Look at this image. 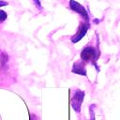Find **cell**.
I'll use <instances>...</instances> for the list:
<instances>
[{"instance_id": "10", "label": "cell", "mask_w": 120, "mask_h": 120, "mask_svg": "<svg viewBox=\"0 0 120 120\" xmlns=\"http://www.w3.org/2000/svg\"><path fill=\"white\" fill-rule=\"evenodd\" d=\"M8 2L5 1V0H0V8H3L5 6H8Z\"/></svg>"}, {"instance_id": "7", "label": "cell", "mask_w": 120, "mask_h": 120, "mask_svg": "<svg viewBox=\"0 0 120 120\" xmlns=\"http://www.w3.org/2000/svg\"><path fill=\"white\" fill-rule=\"evenodd\" d=\"M7 19H8V13L5 10L0 9V24L3 23L4 22H6Z\"/></svg>"}, {"instance_id": "6", "label": "cell", "mask_w": 120, "mask_h": 120, "mask_svg": "<svg viewBox=\"0 0 120 120\" xmlns=\"http://www.w3.org/2000/svg\"><path fill=\"white\" fill-rule=\"evenodd\" d=\"M95 108H96L95 104H91L89 106V115H90L89 120H95V111H94Z\"/></svg>"}, {"instance_id": "9", "label": "cell", "mask_w": 120, "mask_h": 120, "mask_svg": "<svg viewBox=\"0 0 120 120\" xmlns=\"http://www.w3.org/2000/svg\"><path fill=\"white\" fill-rule=\"evenodd\" d=\"M30 120H40V118H39V116H38L37 114L31 112V113H30Z\"/></svg>"}, {"instance_id": "8", "label": "cell", "mask_w": 120, "mask_h": 120, "mask_svg": "<svg viewBox=\"0 0 120 120\" xmlns=\"http://www.w3.org/2000/svg\"><path fill=\"white\" fill-rule=\"evenodd\" d=\"M32 2H33V4H34V6L39 10V11H41L43 8H42V5H41V2H40V0H32Z\"/></svg>"}, {"instance_id": "4", "label": "cell", "mask_w": 120, "mask_h": 120, "mask_svg": "<svg viewBox=\"0 0 120 120\" xmlns=\"http://www.w3.org/2000/svg\"><path fill=\"white\" fill-rule=\"evenodd\" d=\"M68 8L72 11L78 13L85 22H89V15H88V12H87V10L85 9V8L82 5H81L80 3H78L75 0H69Z\"/></svg>"}, {"instance_id": "2", "label": "cell", "mask_w": 120, "mask_h": 120, "mask_svg": "<svg viewBox=\"0 0 120 120\" xmlns=\"http://www.w3.org/2000/svg\"><path fill=\"white\" fill-rule=\"evenodd\" d=\"M84 95H85L84 91L81 89H75L72 94V97L70 98V105L76 113L81 112V108H82V104L84 98Z\"/></svg>"}, {"instance_id": "3", "label": "cell", "mask_w": 120, "mask_h": 120, "mask_svg": "<svg viewBox=\"0 0 120 120\" xmlns=\"http://www.w3.org/2000/svg\"><path fill=\"white\" fill-rule=\"evenodd\" d=\"M89 28H90V22H85V21L84 22H80V24H79V27L77 29V32L73 36H71L70 41L72 43L79 42L86 35V33H87V31H88Z\"/></svg>"}, {"instance_id": "5", "label": "cell", "mask_w": 120, "mask_h": 120, "mask_svg": "<svg viewBox=\"0 0 120 120\" xmlns=\"http://www.w3.org/2000/svg\"><path fill=\"white\" fill-rule=\"evenodd\" d=\"M85 66H86V63H84L83 61H82V60L76 61L72 66L71 72L75 73V74H78V75H81V76H87Z\"/></svg>"}, {"instance_id": "1", "label": "cell", "mask_w": 120, "mask_h": 120, "mask_svg": "<svg viewBox=\"0 0 120 120\" xmlns=\"http://www.w3.org/2000/svg\"><path fill=\"white\" fill-rule=\"evenodd\" d=\"M99 56H100V51L98 49V44L97 47L87 45L81 52V60L86 64L87 63L92 64L96 68L98 72L99 71V68L97 65V61L99 58Z\"/></svg>"}]
</instances>
